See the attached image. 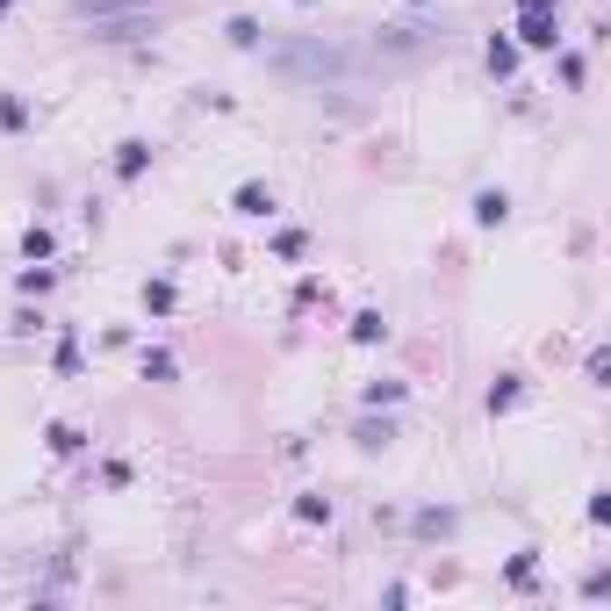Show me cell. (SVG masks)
Returning <instances> with one entry per match:
<instances>
[{"instance_id":"cell-6","label":"cell","mask_w":611,"mask_h":611,"mask_svg":"<svg viewBox=\"0 0 611 611\" xmlns=\"http://www.w3.org/2000/svg\"><path fill=\"white\" fill-rule=\"evenodd\" d=\"M482 65H490L497 80H510V73H518V44H510V36H490V51H482Z\"/></svg>"},{"instance_id":"cell-10","label":"cell","mask_w":611,"mask_h":611,"mask_svg":"<svg viewBox=\"0 0 611 611\" xmlns=\"http://www.w3.org/2000/svg\"><path fill=\"white\" fill-rule=\"evenodd\" d=\"M353 439L374 453V446H389V439H396V424H389V417H382V424H374V417H360V432H353Z\"/></svg>"},{"instance_id":"cell-2","label":"cell","mask_w":611,"mask_h":611,"mask_svg":"<svg viewBox=\"0 0 611 611\" xmlns=\"http://www.w3.org/2000/svg\"><path fill=\"white\" fill-rule=\"evenodd\" d=\"M281 73H309L316 87H324V80H345V51H331V44H296V51H281Z\"/></svg>"},{"instance_id":"cell-20","label":"cell","mask_w":611,"mask_h":611,"mask_svg":"<svg viewBox=\"0 0 611 611\" xmlns=\"http://www.w3.org/2000/svg\"><path fill=\"white\" fill-rule=\"evenodd\" d=\"M367 403H403V382H367Z\"/></svg>"},{"instance_id":"cell-18","label":"cell","mask_w":611,"mask_h":611,"mask_svg":"<svg viewBox=\"0 0 611 611\" xmlns=\"http://www.w3.org/2000/svg\"><path fill=\"white\" fill-rule=\"evenodd\" d=\"M144 382H173V353H144Z\"/></svg>"},{"instance_id":"cell-19","label":"cell","mask_w":611,"mask_h":611,"mask_svg":"<svg viewBox=\"0 0 611 611\" xmlns=\"http://www.w3.org/2000/svg\"><path fill=\"white\" fill-rule=\"evenodd\" d=\"M51 281H58V274H51V267H29V274H22V296H44V288H51Z\"/></svg>"},{"instance_id":"cell-14","label":"cell","mask_w":611,"mask_h":611,"mask_svg":"<svg viewBox=\"0 0 611 611\" xmlns=\"http://www.w3.org/2000/svg\"><path fill=\"white\" fill-rule=\"evenodd\" d=\"M22 252H29V259H51L58 245H51V230H44V223H29V230H22Z\"/></svg>"},{"instance_id":"cell-11","label":"cell","mask_w":611,"mask_h":611,"mask_svg":"<svg viewBox=\"0 0 611 611\" xmlns=\"http://www.w3.org/2000/svg\"><path fill=\"white\" fill-rule=\"evenodd\" d=\"M518 396H525V389H518V374H504V382L490 389V417H504V410H518Z\"/></svg>"},{"instance_id":"cell-22","label":"cell","mask_w":611,"mask_h":611,"mask_svg":"<svg viewBox=\"0 0 611 611\" xmlns=\"http://www.w3.org/2000/svg\"><path fill=\"white\" fill-rule=\"evenodd\" d=\"M539 7H561V0H518V15H539Z\"/></svg>"},{"instance_id":"cell-5","label":"cell","mask_w":611,"mask_h":611,"mask_svg":"<svg viewBox=\"0 0 611 611\" xmlns=\"http://www.w3.org/2000/svg\"><path fill=\"white\" fill-rule=\"evenodd\" d=\"M230 209H238V216H274V188H259V180H245V188H238V195H230Z\"/></svg>"},{"instance_id":"cell-13","label":"cell","mask_w":611,"mask_h":611,"mask_svg":"<svg viewBox=\"0 0 611 611\" xmlns=\"http://www.w3.org/2000/svg\"><path fill=\"white\" fill-rule=\"evenodd\" d=\"M223 36H230V44H238V51H259V22H252V15H238V22H230V29H223Z\"/></svg>"},{"instance_id":"cell-17","label":"cell","mask_w":611,"mask_h":611,"mask_svg":"<svg viewBox=\"0 0 611 611\" xmlns=\"http://www.w3.org/2000/svg\"><path fill=\"white\" fill-rule=\"evenodd\" d=\"M510 583H518V590H532V576H539V561H532V554H510V568H504Z\"/></svg>"},{"instance_id":"cell-1","label":"cell","mask_w":611,"mask_h":611,"mask_svg":"<svg viewBox=\"0 0 611 611\" xmlns=\"http://www.w3.org/2000/svg\"><path fill=\"white\" fill-rule=\"evenodd\" d=\"M73 22H94L102 44H137V36L159 29V15L144 0H73Z\"/></svg>"},{"instance_id":"cell-4","label":"cell","mask_w":611,"mask_h":611,"mask_svg":"<svg viewBox=\"0 0 611 611\" xmlns=\"http://www.w3.org/2000/svg\"><path fill=\"white\" fill-rule=\"evenodd\" d=\"M144 166H151V144H144V137H122V144H115V180H137Z\"/></svg>"},{"instance_id":"cell-3","label":"cell","mask_w":611,"mask_h":611,"mask_svg":"<svg viewBox=\"0 0 611 611\" xmlns=\"http://www.w3.org/2000/svg\"><path fill=\"white\" fill-rule=\"evenodd\" d=\"M510 44H525V51H554V44H561V7H539V15H518V29H510Z\"/></svg>"},{"instance_id":"cell-24","label":"cell","mask_w":611,"mask_h":611,"mask_svg":"<svg viewBox=\"0 0 611 611\" xmlns=\"http://www.w3.org/2000/svg\"><path fill=\"white\" fill-rule=\"evenodd\" d=\"M296 7H309V0H296Z\"/></svg>"},{"instance_id":"cell-8","label":"cell","mask_w":611,"mask_h":611,"mask_svg":"<svg viewBox=\"0 0 611 611\" xmlns=\"http://www.w3.org/2000/svg\"><path fill=\"white\" fill-rule=\"evenodd\" d=\"M0 130H7V137L29 130V102H22V94H0Z\"/></svg>"},{"instance_id":"cell-9","label":"cell","mask_w":611,"mask_h":611,"mask_svg":"<svg viewBox=\"0 0 611 611\" xmlns=\"http://www.w3.org/2000/svg\"><path fill=\"white\" fill-rule=\"evenodd\" d=\"M382 331H389L382 309H360V316H353V338H360V345H382Z\"/></svg>"},{"instance_id":"cell-21","label":"cell","mask_w":611,"mask_h":611,"mask_svg":"<svg viewBox=\"0 0 611 611\" xmlns=\"http://www.w3.org/2000/svg\"><path fill=\"white\" fill-rule=\"evenodd\" d=\"M303 245H309L303 230H281V238H274V252H281V259H303Z\"/></svg>"},{"instance_id":"cell-23","label":"cell","mask_w":611,"mask_h":611,"mask_svg":"<svg viewBox=\"0 0 611 611\" xmlns=\"http://www.w3.org/2000/svg\"><path fill=\"white\" fill-rule=\"evenodd\" d=\"M7 7H15V0H0V15H7Z\"/></svg>"},{"instance_id":"cell-7","label":"cell","mask_w":611,"mask_h":611,"mask_svg":"<svg viewBox=\"0 0 611 611\" xmlns=\"http://www.w3.org/2000/svg\"><path fill=\"white\" fill-rule=\"evenodd\" d=\"M504 216H510V195H504V188H482V195H475V223H490V230H497Z\"/></svg>"},{"instance_id":"cell-12","label":"cell","mask_w":611,"mask_h":611,"mask_svg":"<svg viewBox=\"0 0 611 611\" xmlns=\"http://www.w3.org/2000/svg\"><path fill=\"white\" fill-rule=\"evenodd\" d=\"M173 303H180V296H173V281H144V309H151V316H166Z\"/></svg>"},{"instance_id":"cell-15","label":"cell","mask_w":611,"mask_h":611,"mask_svg":"<svg viewBox=\"0 0 611 611\" xmlns=\"http://www.w3.org/2000/svg\"><path fill=\"white\" fill-rule=\"evenodd\" d=\"M44 439H51V453H80V446H87V439H80V424H51Z\"/></svg>"},{"instance_id":"cell-16","label":"cell","mask_w":611,"mask_h":611,"mask_svg":"<svg viewBox=\"0 0 611 611\" xmlns=\"http://www.w3.org/2000/svg\"><path fill=\"white\" fill-rule=\"evenodd\" d=\"M296 518L303 525H331V497H296Z\"/></svg>"}]
</instances>
